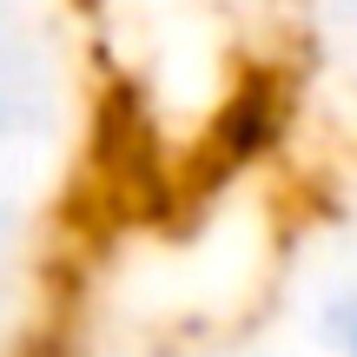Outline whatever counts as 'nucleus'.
Instances as JSON below:
<instances>
[{
  "label": "nucleus",
  "instance_id": "obj_1",
  "mask_svg": "<svg viewBox=\"0 0 357 357\" xmlns=\"http://www.w3.org/2000/svg\"><path fill=\"white\" fill-rule=\"evenodd\" d=\"M331 351H337V357H357V298L331 318Z\"/></svg>",
  "mask_w": 357,
  "mask_h": 357
}]
</instances>
